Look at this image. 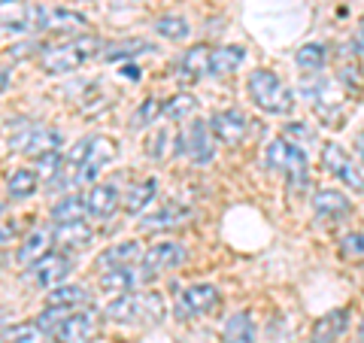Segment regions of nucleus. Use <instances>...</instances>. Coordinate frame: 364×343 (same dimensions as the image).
Listing matches in <instances>:
<instances>
[{
  "mask_svg": "<svg viewBox=\"0 0 364 343\" xmlns=\"http://www.w3.org/2000/svg\"><path fill=\"white\" fill-rule=\"evenodd\" d=\"M112 158H116V143L109 137H85L73 146V152L64 158V167L73 170L70 186H85V182H95L97 174L104 170Z\"/></svg>",
  "mask_w": 364,
  "mask_h": 343,
  "instance_id": "nucleus-1",
  "label": "nucleus"
},
{
  "mask_svg": "<svg viewBox=\"0 0 364 343\" xmlns=\"http://www.w3.org/2000/svg\"><path fill=\"white\" fill-rule=\"evenodd\" d=\"M100 52V40L95 33H82V37H73L67 43H58L52 49H46L40 55V67L49 76H64L70 70H79L85 61H91Z\"/></svg>",
  "mask_w": 364,
  "mask_h": 343,
  "instance_id": "nucleus-2",
  "label": "nucleus"
},
{
  "mask_svg": "<svg viewBox=\"0 0 364 343\" xmlns=\"http://www.w3.org/2000/svg\"><path fill=\"white\" fill-rule=\"evenodd\" d=\"M246 88H249V97L255 100V107L270 112V116H289L294 110V95L273 70H252Z\"/></svg>",
  "mask_w": 364,
  "mask_h": 343,
  "instance_id": "nucleus-3",
  "label": "nucleus"
},
{
  "mask_svg": "<svg viewBox=\"0 0 364 343\" xmlns=\"http://www.w3.org/2000/svg\"><path fill=\"white\" fill-rule=\"evenodd\" d=\"M107 316L116 322L134 325V322H161L164 316V301L155 292H134V295H122L107 304Z\"/></svg>",
  "mask_w": 364,
  "mask_h": 343,
  "instance_id": "nucleus-4",
  "label": "nucleus"
},
{
  "mask_svg": "<svg viewBox=\"0 0 364 343\" xmlns=\"http://www.w3.org/2000/svg\"><path fill=\"white\" fill-rule=\"evenodd\" d=\"M61 143H64L61 131L49 128V125H18L9 134V149L21 155H33V158H40L46 152H58Z\"/></svg>",
  "mask_w": 364,
  "mask_h": 343,
  "instance_id": "nucleus-5",
  "label": "nucleus"
},
{
  "mask_svg": "<svg viewBox=\"0 0 364 343\" xmlns=\"http://www.w3.org/2000/svg\"><path fill=\"white\" fill-rule=\"evenodd\" d=\"M222 301V295L215 285L210 283H195V285H188L186 292H179L176 295V316L179 319H195V316H207L213 313L215 307H219Z\"/></svg>",
  "mask_w": 364,
  "mask_h": 343,
  "instance_id": "nucleus-6",
  "label": "nucleus"
},
{
  "mask_svg": "<svg viewBox=\"0 0 364 343\" xmlns=\"http://www.w3.org/2000/svg\"><path fill=\"white\" fill-rule=\"evenodd\" d=\"M186 261V246L173 243V240H158L155 246H149L140 258V270H143V280H155L158 273H164L170 268H176Z\"/></svg>",
  "mask_w": 364,
  "mask_h": 343,
  "instance_id": "nucleus-7",
  "label": "nucleus"
},
{
  "mask_svg": "<svg viewBox=\"0 0 364 343\" xmlns=\"http://www.w3.org/2000/svg\"><path fill=\"white\" fill-rule=\"evenodd\" d=\"M179 152H186L195 164H210L215 158V137L207 122H191L179 134Z\"/></svg>",
  "mask_w": 364,
  "mask_h": 343,
  "instance_id": "nucleus-8",
  "label": "nucleus"
},
{
  "mask_svg": "<svg viewBox=\"0 0 364 343\" xmlns=\"http://www.w3.org/2000/svg\"><path fill=\"white\" fill-rule=\"evenodd\" d=\"M322 167L328 170V174H334L343 186H349L355 194H364V174L349 162V155L340 149L337 143H328L322 149Z\"/></svg>",
  "mask_w": 364,
  "mask_h": 343,
  "instance_id": "nucleus-9",
  "label": "nucleus"
},
{
  "mask_svg": "<svg viewBox=\"0 0 364 343\" xmlns=\"http://www.w3.org/2000/svg\"><path fill=\"white\" fill-rule=\"evenodd\" d=\"M210 131L215 140L225 146H240L249 134V119L237 107L219 110V112H213V119H210Z\"/></svg>",
  "mask_w": 364,
  "mask_h": 343,
  "instance_id": "nucleus-10",
  "label": "nucleus"
},
{
  "mask_svg": "<svg viewBox=\"0 0 364 343\" xmlns=\"http://www.w3.org/2000/svg\"><path fill=\"white\" fill-rule=\"evenodd\" d=\"M97 313L95 310H82V313H70L64 319V322L58 325V331H55V337H58L61 343H91L97 334Z\"/></svg>",
  "mask_w": 364,
  "mask_h": 343,
  "instance_id": "nucleus-11",
  "label": "nucleus"
},
{
  "mask_svg": "<svg viewBox=\"0 0 364 343\" xmlns=\"http://www.w3.org/2000/svg\"><path fill=\"white\" fill-rule=\"evenodd\" d=\"M70 268H73L70 255H64V253H49V255H43L37 265H31V277L37 280L40 285H46V289H55V285H61V283L67 280Z\"/></svg>",
  "mask_w": 364,
  "mask_h": 343,
  "instance_id": "nucleus-12",
  "label": "nucleus"
},
{
  "mask_svg": "<svg viewBox=\"0 0 364 343\" xmlns=\"http://www.w3.org/2000/svg\"><path fill=\"white\" fill-rule=\"evenodd\" d=\"M52 243H55V228L49 225H40V228H33V231H28V237L21 240V246H18V265H37V261L43 255H49L52 253Z\"/></svg>",
  "mask_w": 364,
  "mask_h": 343,
  "instance_id": "nucleus-13",
  "label": "nucleus"
},
{
  "mask_svg": "<svg viewBox=\"0 0 364 343\" xmlns=\"http://www.w3.org/2000/svg\"><path fill=\"white\" fill-rule=\"evenodd\" d=\"M210 55H213V49H207L203 43L191 46V49L179 58V67H176L179 83H200V79L210 73Z\"/></svg>",
  "mask_w": 364,
  "mask_h": 343,
  "instance_id": "nucleus-14",
  "label": "nucleus"
},
{
  "mask_svg": "<svg viewBox=\"0 0 364 343\" xmlns=\"http://www.w3.org/2000/svg\"><path fill=\"white\" fill-rule=\"evenodd\" d=\"M119 189L112 186V182H97V186H91V191L85 194V207H88V216H95V219H109L112 213L119 210Z\"/></svg>",
  "mask_w": 364,
  "mask_h": 343,
  "instance_id": "nucleus-15",
  "label": "nucleus"
},
{
  "mask_svg": "<svg viewBox=\"0 0 364 343\" xmlns=\"http://www.w3.org/2000/svg\"><path fill=\"white\" fill-rule=\"evenodd\" d=\"M88 28V19L73 9H46L43 16V31L49 33H70V37H82V31Z\"/></svg>",
  "mask_w": 364,
  "mask_h": 343,
  "instance_id": "nucleus-16",
  "label": "nucleus"
},
{
  "mask_svg": "<svg viewBox=\"0 0 364 343\" xmlns=\"http://www.w3.org/2000/svg\"><path fill=\"white\" fill-rule=\"evenodd\" d=\"M43 16H46V9L21 6V9H16V13L0 16V31H4V33H33V31H43Z\"/></svg>",
  "mask_w": 364,
  "mask_h": 343,
  "instance_id": "nucleus-17",
  "label": "nucleus"
},
{
  "mask_svg": "<svg viewBox=\"0 0 364 343\" xmlns=\"http://www.w3.org/2000/svg\"><path fill=\"white\" fill-rule=\"evenodd\" d=\"M143 280V273H134L131 268H112V270H104L100 273V292L104 295H112V298H122V295H131L134 285Z\"/></svg>",
  "mask_w": 364,
  "mask_h": 343,
  "instance_id": "nucleus-18",
  "label": "nucleus"
},
{
  "mask_svg": "<svg viewBox=\"0 0 364 343\" xmlns=\"http://www.w3.org/2000/svg\"><path fill=\"white\" fill-rule=\"evenodd\" d=\"M143 258V249L136 240H124V243L109 246L107 253L97 255V268L100 270H112V268H134V261Z\"/></svg>",
  "mask_w": 364,
  "mask_h": 343,
  "instance_id": "nucleus-19",
  "label": "nucleus"
},
{
  "mask_svg": "<svg viewBox=\"0 0 364 343\" xmlns=\"http://www.w3.org/2000/svg\"><path fill=\"white\" fill-rule=\"evenodd\" d=\"M346 328H349V310L346 307H340V310H331V313H325L322 319H316L310 340L313 343H334Z\"/></svg>",
  "mask_w": 364,
  "mask_h": 343,
  "instance_id": "nucleus-20",
  "label": "nucleus"
},
{
  "mask_svg": "<svg viewBox=\"0 0 364 343\" xmlns=\"http://www.w3.org/2000/svg\"><path fill=\"white\" fill-rule=\"evenodd\" d=\"M313 210H316L318 219H337V216L352 213V204L343 191L322 189V191H316V198H313Z\"/></svg>",
  "mask_w": 364,
  "mask_h": 343,
  "instance_id": "nucleus-21",
  "label": "nucleus"
},
{
  "mask_svg": "<svg viewBox=\"0 0 364 343\" xmlns=\"http://www.w3.org/2000/svg\"><path fill=\"white\" fill-rule=\"evenodd\" d=\"M55 243L67 253H79L91 243V228L85 222H67V225H55Z\"/></svg>",
  "mask_w": 364,
  "mask_h": 343,
  "instance_id": "nucleus-22",
  "label": "nucleus"
},
{
  "mask_svg": "<svg viewBox=\"0 0 364 343\" xmlns=\"http://www.w3.org/2000/svg\"><path fill=\"white\" fill-rule=\"evenodd\" d=\"M246 49L243 46H219L210 55V76H231L243 64Z\"/></svg>",
  "mask_w": 364,
  "mask_h": 343,
  "instance_id": "nucleus-23",
  "label": "nucleus"
},
{
  "mask_svg": "<svg viewBox=\"0 0 364 343\" xmlns=\"http://www.w3.org/2000/svg\"><path fill=\"white\" fill-rule=\"evenodd\" d=\"M188 219V210L182 207V204H164L158 213L146 216V219L140 222L143 231H170V228H176Z\"/></svg>",
  "mask_w": 364,
  "mask_h": 343,
  "instance_id": "nucleus-24",
  "label": "nucleus"
},
{
  "mask_svg": "<svg viewBox=\"0 0 364 343\" xmlns=\"http://www.w3.org/2000/svg\"><path fill=\"white\" fill-rule=\"evenodd\" d=\"M155 194H158V182L155 179H143V182H136L128 194H124L122 207H124V213H128V216H136V213H143L155 201Z\"/></svg>",
  "mask_w": 364,
  "mask_h": 343,
  "instance_id": "nucleus-25",
  "label": "nucleus"
},
{
  "mask_svg": "<svg viewBox=\"0 0 364 343\" xmlns=\"http://www.w3.org/2000/svg\"><path fill=\"white\" fill-rule=\"evenodd\" d=\"M85 198H76V194H64L61 201L52 204V222L55 225H67V222H82L85 219Z\"/></svg>",
  "mask_w": 364,
  "mask_h": 343,
  "instance_id": "nucleus-26",
  "label": "nucleus"
},
{
  "mask_svg": "<svg viewBox=\"0 0 364 343\" xmlns=\"http://www.w3.org/2000/svg\"><path fill=\"white\" fill-rule=\"evenodd\" d=\"M286 182H289V189L291 191H301L306 189V182H310V167H306V152L298 149V146H291V152H289V162H286Z\"/></svg>",
  "mask_w": 364,
  "mask_h": 343,
  "instance_id": "nucleus-27",
  "label": "nucleus"
},
{
  "mask_svg": "<svg viewBox=\"0 0 364 343\" xmlns=\"http://www.w3.org/2000/svg\"><path fill=\"white\" fill-rule=\"evenodd\" d=\"M225 343H255V325L249 313H234L222 328Z\"/></svg>",
  "mask_w": 364,
  "mask_h": 343,
  "instance_id": "nucleus-28",
  "label": "nucleus"
},
{
  "mask_svg": "<svg viewBox=\"0 0 364 343\" xmlns=\"http://www.w3.org/2000/svg\"><path fill=\"white\" fill-rule=\"evenodd\" d=\"M37 186H40L37 170H28V167L13 170V174H9V179H6V189H9V198H13V201L31 198V194L37 191Z\"/></svg>",
  "mask_w": 364,
  "mask_h": 343,
  "instance_id": "nucleus-29",
  "label": "nucleus"
},
{
  "mask_svg": "<svg viewBox=\"0 0 364 343\" xmlns=\"http://www.w3.org/2000/svg\"><path fill=\"white\" fill-rule=\"evenodd\" d=\"M88 301V289L85 285H73V283H61V285H55L52 295H49V304L55 307H79V304H85Z\"/></svg>",
  "mask_w": 364,
  "mask_h": 343,
  "instance_id": "nucleus-30",
  "label": "nucleus"
},
{
  "mask_svg": "<svg viewBox=\"0 0 364 343\" xmlns=\"http://www.w3.org/2000/svg\"><path fill=\"white\" fill-rule=\"evenodd\" d=\"M152 52V43L146 40H124V43H112L107 46V52L100 55L104 61H124V58H136V55Z\"/></svg>",
  "mask_w": 364,
  "mask_h": 343,
  "instance_id": "nucleus-31",
  "label": "nucleus"
},
{
  "mask_svg": "<svg viewBox=\"0 0 364 343\" xmlns=\"http://www.w3.org/2000/svg\"><path fill=\"white\" fill-rule=\"evenodd\" d=\"M294 61H298L301 70H322L325 61H328V46L322 43H304L298 55H294Z\"/></svg>",
  "mask_w": 364,
  "mask_h": 343,
  "instance_id": "nucleus-32",
  "label": "nucleus"
},
{
  "mask_svg": "<svg viewBox=\"0 0 364 343\" xmlns=\"http://www.w3.org/2000/svg\"><path fill=\"white\" fill-rule=\"evenodd\" d=\"M198 110V100L191 97V95H173L170 100H164V107H161V116L164 119H170V122H182V119H188L191 112Z\"/></svg>",
  "mask_w": 364,
  "mask_h": 343,
  "instance_id": "nucleus-33",
  "label": "nucleus"
},
{
  "mask_svg": "<svg viewBox=\"0 0 364 343\" xmlns=\"http://www.w3.org/2000/svg\"><path fill=\"white\" fill-rule=\"evenodd\" d=\"M155 33H158V37H164V40L179 43V40L188 37L191 28H188V21L182 19V16H161V19L155 21Z\"/></svg>",
  "mask_w": 364,
  "mask_h": 343,
  "instance_id": "nucleus-34",
  "label": "nucleus"
},
{
  "mask_svg": "<svg viewBox=\"0 0 364 343\" xmlns=\"http://www.w3.org/2000/svg\"><path fill=\"white\" fill-rule=\"evenodd\" d=\"M46 331L37 322H16L6 328V340L9 343H43Z\"/></svg>",
  "mask_w": 364,
  "mask_h": 343,
  "instance_id": "nucleus-35",
  "label": "nucleus"
},
{
  "mask_svg": "<svg viewBox=\"0 0 364 343\" xmlns=\"http://www.w3.org/2000/svg\"><path fill=\"white\" fill-rule=\"evenodd\" d=\"M161 100L158 97H146L143 104H140V110L134 112V119H131V125L134 128H146V125H155L158 122V116H161Z\"/></svg>",
  "mask_w": 364,
  "mask_h": 343,
  "instance_id": "nucleus-36",
  "label": "nucleus"
},
{
  "mask_svg": "<svg viewBox=\"0 0 364 343\" xmlns=\"http://www.w3.org/2000/svg\"><path fill=\"white\" fill-rule=\"evenodd\" d=\"M289 152H291V143H286L282 137H277V140L267 146V167L273 170V174H282V170H286Z\"/></svg>",
  "mask_w": 364,
  "mask_h": 343,
  "instance_id": "nucleus-37",
  "label": "nucleus"
},
{
  "mask_svg": "<svg viewBox=\"0 0 364 343\" xmlns=\"http://www.w3.org/2000/svg\"><path fill=\"white\" fill-rule=\"evenodd\" d=\"M340 255L346 261H361L364 258V234L361 231H349L340 237Z\"/></svg>",
  "mask_w": 364,
  "mask_h": 343,
  "instance_id": "nucleus-38",
  "label": "nucleus"
},
{
  "mask_svg": "<svg viewBox=\"0 0 364 343\" xmlns=\"http://www.w3.org/2000/svg\"><path fill=\"white\" fill-rule=\"evenodd\" d=\"M64 170V158H61V152H46V155H40L37 158V176L40 179H55Z\"/></svg>",
  "mask_w": 364,
  "mask_h": 343,
  "instance_id": "nucleus-39",
  "label": "nucleus"
},
{
  "mask_svg": "<svg viewBox=\"0 0 364 343\" xmlns=\"http://www.w3.org/2000/svg\"><path fill=\"white\" fill-rule=\"evenodd\" d=\"M337 76L349 91H361L364 88V70L358 67V61H343L340 64V70H337Z\"/></svg>",
  "mask_w": 364,
  "mask_h": 343,
  "instance_id": "nucleus-40",
  "label": "nucleus"
},
{
  "mask_svg": "<svg viewBox=\"0 0 364 343\" xmlns=\"http://www.w3.org/2000/svg\"><path fill=\"white\" fill-rule=\"evenodd\" d=\"M70 316V310L67 307H55V304H49L46 310L37 316V325L43 328V331H58V325L64 322V319Z\"/></svg>",
  "mask_w": 364,
  "mask_h": 343,
  "instance_id": "nucleus-41",
  "label": "nucleus"
},
{
  "mask_svg": "<svg viewBox=\"0 0 364 343\" xmlns=\"http://www.w3.org/2000/svg\"><path fill=\"white\" fill-rule=\"evenodd\" d=\"M310 128L306 125H301V122H291V125H286V134H282V140L286 143H291V146H298V149H304V143L310 140Z\"/></svg>",
  "mask_w": 364,
  "mask_h": 343,
  "instance_id": "nucleus-42",
  "label": "nucleus"
},
{
  "mask_svg": "<svg viewBox=\"0 0 364 343\" xmlns=\"http://www.w3.org/2000/svg\"><path fill=\"white\" fill-rule=\"evenodd\" d=\"M16 234H18V222L16 219H0V243L13 240Z\"/></svg>",
  "mask_w": 364,
  "mask_h": 343,
  "instance_id": "nucleus-43",
  "label": "nucleus"
},
{
  "mask_svg": "<svg viewBox=\"0 0 364 343\" xmlns=\"http://www.w3.org/2000/svg\"><path fill=\"white\" fill-rule=\"evenodd\" d=\"M33 49H40V43H21V46H13V49H9V55H13V58H28V55L33 52Z\"/></svg>",
  "mask_w": 364,
  "mask_h": 343,
  "instance_id": "nucleus-44",
  "label": "nucleus"
},
{
  "mask_svg": "<svg viewBox=\"0 0 364 343\" xmlns=\"http://www.w3.org/2000/svg\"><path fill=\"white\" fill-rule=\"evenodd\" d=\"M358 55H364V16H361V21H358V28H355V46H352Z\"/></svg>",
  "mask_w": 364,
  "mask_h": 343,
  "instance_id": "nucleus-45",
  "label": "nucleus"
},
{
  "mask_svg": "<svg viewBox=\"0 0 364 343\" xmlns=\"http://www.w3.org/2000/svg\"><path fill=\"white\" fill-rule=\"evenodd\" d=\"M352 149H355V155L364 162V134H355V140H352Z\"/></svg>",
  "mask_w": 364,
  "mask_h": 343,
  "instance_id": "nucleus-46",
  "label": "nucleus"
},
{
  "mask_svg": "<svg viewBox=\"0 0 364 343\" xmlns=\"http://www.w3.org/2000/svg\"><path fill=\"white\" fill-rule=\"evenodd\" d=\"M122 76H124V79H134V83H136V79H140V67H136V64H128V67L122 70Z\"/></svg>",
  "mask_w": 364,
  "mask_h": 343,
  "instance_id": "nucleus-47",
  "label": "nucleus"
},
{
  "mask_svg": "<svg viewBox=\"0 0 364 343\" xmlns=\"http://www.w3.org/2000/svg\"><path fill=\"white\" fill-rule=\"evenodd\" d=\"M6 83H9V73H6V70H0V91L6 88Z\"/></svg>",
  "mask_w": 364,
  "mask_h": 343,
  "instance_id": "nucleus-48",
  "label": "nucleus"
},
{
  "mask_svg": "<svg viewBox=\"0 0 364 343\" xmlns=\"http://www.w3.org/2000/svg\"><path fill=\"white\" fill-rule=\"evenodd\" d=\"M358 334H361V340H364V319H361V328H358Z\"/></svg>",
  "mask_w": 364,
  "mask_h": 343,
  "instance_id": "nucleus-49",
  "label": "nucleus"
},
{
  "mask_svg": "<svg viewBox=\"0 0 364 343\" xmlns=\"http://www.w3.org/2000/svg\"><path fill=\"white\" fill-rule=\"evenodd\" d=\"M6 4H13V0H0V6H6Z\"/></svg>",
  "mask_w": 364,
  "mask_h": 343,
  "instance_id": "nucleus-50",
  "label": "nucleus"
},
{
  "mask_svg": "<svg viewBox=\"0 0 364 343\" xmlns=\"http://www.w3.org/2000/svg\"><path fill=\"white\" fill-rule=\"evenodd\" d=\"M310 343H313V340H310Z\"/></svg>",
  "mask_w": 364,
  "mask_h": 343,
  "instance_id": "nucleus-51",
  "label": "nucleus"
}]
</instances>
